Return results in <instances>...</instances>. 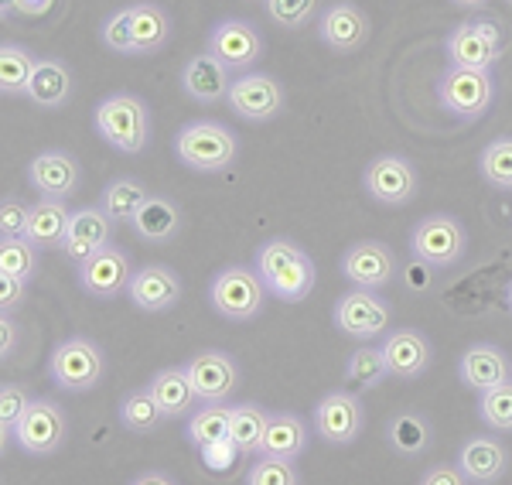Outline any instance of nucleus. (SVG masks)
Returning a JSON list of instances; mask_svg holds the SVG:
<instances>
[{
    "instance_id": "obj_15",
    "label": "nucleus",
    "mask_w": 512,
    "mask_h": 485,
    "mask_svg": "<svg viewBox=\"0 0 512 485\" xmlns=\"http://www.w3.org/2000/svg\"><path fill=\"white\" fill-rule=\"evenodd\" d=\"M205 52H212L233 72H253V65L263 59V35L250 21L226 18V21L212 24Z\"/></svg>"
},
{
    "instance_id": "obj_12",
    "label": "nucleus",
    "mask_w": 512,
    "mask_h": 485,
    "mask_svg": "<svg viewBox=\"0 0 512 485\" xmlns=\"http://www.w3.org/2000/svg\"><path fill=\"white\" fill-rule=\"evenodd\" d=\"M335 328L342 335H349L355 342H369V339H379V335L390 328L393 322V308L379 298L376 291H349L335 301Z\"/></svg>"
},
{
    "instance_id": "obj_42",
    "label": "nucleus",
    "mask_w": 512,
    "mask_h": 485,
    "mask_svg": "<svg viewBox=\"0 0 512 485\" xmlns=\"http://www.w3.org/2000/svg\"><path fill=\"white\" fill-rule=\"evenodd\" d=\"M321 0H263V11L267 18L284 31H301L308 28L311 21L321 18L318 14Z\"/></svg>"
},
{
    "instance_id": "obj_10",
    "label": "nucleus",
    "mask_w": 512,
    "mask_h": 485,
    "mask_svg": "<svg viewBox=\"0 0 512 485\" xmlns=\"http://www.w3.org/2000/svg\"><path fill=\"white\" fill-rule=\"evenodd\" d=\"M65 438H69V417L65 410L48 397H35L28 414L21 417L14 431V445L31 458H52L59 455Z\"/></svg>"
},
{
    "instance_id": "obj_19",
    "label": "nucleus",
    "mask_w": 512,
    "mask_h": 485,
    "mask_svg": "<svg viewBox=\"0 0 512 485\" xmlns=\"http://www.w3.org/2000/svg\"><path fill=\"white\" fill-rule=\"evenodd\" d=\"M127 298L134 308L147 311V315H164V311H171L181 301V277L168 263H147V267L134 270Z\"/></svg>"
},
{
    "instance_id": "obj_7",
    "label": "nucleus",
    "mask_w": 512,
    "mask_h": 485,
    "mask_svg": "<svg viewBox=\"0 0 512 485\" xmlns=\"http://www.w3.org/2000/svg\"><path fill=\"white\" fill-rule=\"evenodd\" d=\"M444 55H448V65H458V69L492 72L502 62V55H506V35L489 18L461 21L444 38Z\"/></svg>"
},
{
    "instance_id": "obj_8",
    "label": "nucleus",
    "mask_w": 512,
    "mask_h": 485,
    "mask_svg": "<svg viewBox=\"0 0 512 485\" xmlns=\"http://www.w3.org/2000/svg\"><path fill=\"white\" fill-rule=\"evenodd\" d=\"M410 253L417 263L434 270H451L468 253V233L448 212H431L410 229Z\"/></svg>"
},
{
    "instance_id": "obj_5",
    "label": "nucleus",
    "mask_w": 512,
    "mask_h": 485,
    "mask_svg": "<svg viewBox=\"0 0 512 485\" xmlns=\"http://www.w3.org/2000/svg\"><path fill=\"white\" fill-rule=\"evenodd\" d=\"M267 287H263L260 274L250 267H222L209 284V304L216 308V315H222L233 325H246L253 318H260L263 304H267Z\"/></svg>"
},
{
    "instance_id": "obj_29",
    "label": "nucleus",
    "mask_w": 512,
    "mask_h": 485,
    "mask_svg": "<svg viewBox=\"0 0 512 485\" xmlns=\"http://www.w3.org/2000/svg\"><path fill=\"white\" fill-rule=\"evenodd\" d=\"M151 397L158 400V407L164 410V417H192L195 414V386L188 380L185 366H168V369H158L147 383Z\"/></svg>"
},
{
    "instance_id": "obj_41",
    "label": "nucleus",
    "mask_w": 512,
    "mask_h": 485,
    "mask_svg": "<svg viewBox=\"0 0 512 485\" xmlns=\"http://www.w3.org/2000/svg\"><path fill=\"white\" fill-rule=\"evenodd\" d=\"M31 390L24 383H4L0 386V445H11V438H14V431H18V424H21V417L28 414V407H31Z\"/></svg>"
},
{
    "instance_id": "obj_17",
    "label": "nucleus",
    "mask_w": 512,
    "mask_h": 485,
    "mask_svg": "<svg viewBox=\"0 0 512 485\" xmlns=\"http://www.w3.org/2000/svg\"><path fill=\"white\" fill-rule=\"evenodd\" d=\"M342 277L349 284H355L359 291H383L386 284L396 281V257L386 243L379 240H362L352 243L349 250L342 253Z\"/></svg>"
},
{
    "instance_id": "obj_30",
    "label": "nucleus",
    "mask_w": 512,
    "mask_h": 485,
    "mask_svg": "<svg viewBox=\"0 0 512 485\" xmlns=\"http://www.w3.org/2000/svg\"><path fill=\"white\" fill-rule=\"evenodd\" d=\"M134 233L144 243H171L181 233V209L168 195H151L134 216Z\"/></svg>"
},
{
    "instance_id": "obj_40",
    "label": "nucleus",
    "mask_w": 512,
    "mask_h": 485,
    "mask_svg": "<svg viewBox=\"0 0 512 485\" xmlns=\"http://www.w3.org/2000/svg\"><path fill=\"white\" fill-rule=\"evenodd\" d=\"M390 445L400 455H420L431 448V421L420 414H400L390 421Z\"/></svg>"
},
{
    "instance_id": "obj_18",
    "label": "nucleus",
    "mask_w": 512,
    "mask_h": 485,
    "mask_svg": "<svg viewBox=\"0 0 512 485\" xmlns=\"http://www.w3.org/2000/svg\"><path fill=\"white\" fill-rule=\"evenodd\" d=\"M373 35V24H369V14L362 11L352 0H338V4H328L318 18V38L321 45H328L338 55H352L359 52L362 45Z\"/></svg>"
},
{
    "instance_id": "obj_26",
    "label": "nucleus",
    "mask_w": 512,
    "mask_h": 485,
    "mask_svg": "<svg viewBox=\"0 0 512 485\" xmlns=\"http://www.w3.org/2000/svg\"><path fill=\"white\" fill-rule=\"evenodd\" d=\"M308 421L294 410H274L270 414V427H267V438L260 445L263 458H277V462H297L308 448Z\"/></svg>"
},
{
    "instance_id": "obj_32",
    "label": "nucleus",
    "mask_w": 512,
    "mask_h": 485,
    "mask_svg": "<svg viewBox=\"0 0 512 485\" xmlns=\"http://www.w3.org/2000/svg\"><path fill=\"white\" fill-rule=\"evenodd\" d=\"M147 199H151V188L140 182V178L123 175L103 185V192H99V209H103L113 223H134V216Z\"/></svg>"
},
{
    "instance_id": "obj_47",
    "label": "nucleus",
    "mask_w": 512,
    "mask_h": 485,
    "mask_svg": "<svg viewBox=\"0 0 512 485\" xmlns=\"http://www.w3.org/2000/svg\"><path fill=\"white\" fill-rule=\"evenodd\" d=\"M236 455H243V451L236 448L233 438H226V441H216V445H205L202 448V465L212 468V472H226V468L233 465Z\"/></svg>"
},
{
    "instance_id": "obj_48",
    "label": "nucleus",
    "mask_w": 512,
    "mask_h": 485,
    "mask_svg": "<svg viewBox=\"0 0 512 485\" xmlns=\"http://www.w3.org/2000/svg\"><path fill=\"white\" fill-rule=\"evenodd\" d=\"M24 298H28V281H18V277L0 274V311H4V315H11L18 304H24Z\"/></svg>"
},
{
    "instance_id": "obj_38",
    "label": "nucleus",
    "mask_w": 512,
    "mask_h": 485,
    "mask_svg": "<svg viewBox=\"0 0 512 485\" xmlns=\"http://www.w3.org/2000/svg\"><path fill=\"white\" fill-rule=\"evenodd\" d=\"M38 246L28 243L24 236H0V274L31 281L38 270Z\"/></svg>"
},
{
    "instance_id": "obj_1",
    "label": "nucleus",
    "mask_w": 512,
    "mask_h": 485,
    "mask_svg": "<svg viewBox=\"0 0 512 485\" xmlns=\"http://www.w3.org/2000/svg\"><path fill=\"white\" fill-rule=\"evenodd\" d=\"M256 274H260L263 287L270 291V298H280L284 304H301L318 284L315 260L294 240L263 243L256 250Z\"/></svg>"
},
{
    "instance_id": "obj_13",
    "label": "nucleus",
    "mask_w": 512,
    "mask_h": 485,
    "mask_svg": "<svg viewBox=\"0 0 512 485\" xmlns=\"http://www.w3.org/2000/svg\"><path fill=\"white\" fill-rule=\"evenodd\" d=\"M130 277H134V267H130V253L120 250V246H103L99 253H93L86 263L76 267V281L89 298L96 301H113V298H127Z\"/></svg>"
},
{
    "instance_id": "obj_39",
    "label": "nucleus",
    "mask_w": 512,
    "mask_h": 485,
    "mask_svg": "<svg viewBox=\"0 0 512 485\" xmlns=\"http://www.w3.org/2000/svg\"><path fill=\"white\" fill-rule=\"evenodd\" d=\"M345 376H349L355 386H362V390H376L383 380H390L383 349H376V345H359L349 356V363H345Z\"/></svg>"
},
{
    "instance_id": "obj_56",
    "label": "nucleus",
    "mask_w": 512,
    "mask_h": 485,
    "mask_svg": "<svg viewBox=\"0 0 512 485\" xmlns=\"http://www.w3.org/2000/svg\"><path fill=\"white\" fill-rule=\"evenodd\" d=\"M506 4H512V0H506Z\"/></svg>"
},
{
    "instance_id": "obj_31",
    "label": "nucleus",
    "mask_w": 512,
    "mask_h": 485,
    "mask_svg": "<svg viewBox=\"0 0 512 485\" xmlns=\"http://www.w3.org/2000/svg\"><path fill=\"white\" fill-rule=\"evenodd\" d=\"M69 205L59 199H38L31 205V223L24 240L35 243L38 250H62V240L69 233Z\"/></svg>"
},
{
    "instance_id": "obj_4",
    "label": "nucleus",
    "mask_w": 512,
    "mask_h": 485,
    "mask_svg": "<svg viewBox=\"0 0 512 485\" xmlns=\"http://www.w3.org/2000/svg\"><path fill=\"white\" fill-rule=\"evenodd\" d=\"M45 373L65 393H89L103 383L106 373L103 349L93 339H86V335H69V339H62L52 349Z\"/></svg>"
},
{
    "instance_id": "obj_3",
    "label": "nucleus",
    "mask_w": 512,
    "mask_h": 485,
    "mask_svg": "<svg viewBox=\"0 0 512 485\" xmlns=\"http://www.w3.org/2000/svg\"><path fill=\"white\" fill-rule=\"evenodd\" d=\"M93 127L120 154H140L151 144V110L134 93H110L106 100H99Z\"/></svg>"
},
{
    "instance_id": "obj_6",
    "label": "nucleus",
    "mask_w": 512,
    "mask_h": 485,
    "mask_svg": "<svg viewBox=\"0 0 512 485\" xmlns=\"http://www.w3.org/2000/svg\"><path fill=\"white\" fill-rule=\"evenodd\" d=\"M437 103L461 123H475L492 110L495 103V76L482 69H458L448 65L437 79Z\"/></svg>"
},
{
    "instance_id": "obj_46",
    "label": "nucleus",
    "mask_w": 512,
    "mask_h": 485,
    "mask_svg": "<svg viewBox=\"0 0 512 485\" xmlns=\"http://www.w3.org/2000/svg\"><path fill=\"white\" fill-rule=\"evenodd\" d=\"M31 223V205H24L18 195H4L0 202V236H24Z\"/></svg>"
},
{
    "instance_id": "obj_45",
    "label": "nucleus",
    "mask_w": 512,
    "mask_h": 485,
    "mask_svg": "<svg viewBox=\"0 0 512 485\" xmlns=\"http://www.w3.org/2000/svg\"><path fill=\"white\" fill-rule=\"evenodd\" d=\"M99 38L110 52L117 55H134V31H130V7H120L99 28Z\"/></svg>"
},
{
    "instance_id": "obj_9",
    "label": "nucleus",
    "mask_w": 512,
    "mask_h": 485,
    "mask_svg": "<svg viewBox=\"0 0 512 485\" xmlns=\"http://www.w3.org/2000/svg\"><path fill=\"white\" fill-rule=\"evenodd\" d=\"M362 188L373 202L400 209V205H410L417 199L420 175L414 161L403 158V154H376L362 171Z\"/></svg>"
},
{
    "instance_id": "obj_21",
    "label": "nucleus",
    "mask_w": 512,
    "mask_h": 485,
    "mask_svg": "<svg viewBox=\"0 0 512 485\" xmlns=\"http://www.w3.org/2000/svg\"><path fill=\"white\" fill-rule=\"evenodd\" d=\"M383 359H386V369H390V380H420V376L431 369V342L427 335H420L417 328H396V332H386L383 339Z\"/></svg>"
},
{
    "instance_id": "obj_53",
    "label": "nucleus",
    "mask_w": 512,
    "mask_h": 485,
    "mask_svg": "<svg viewBox=\"0 0 512 485\" xmlns=\"http://www.w3.org/2000/svg\"><path fill=\"white\" fill-rule=\"evenodd\" d=\"M18 14V0H0V18L11 21Z\"/></svg>"
},
{
    "instance_id": "obj_22",
    "label": "nucleus",
    "mask_w": 512,
    "mask_h": 485,
    "mask_svg": "<svg viewBox=\"0 0 512 485\" xmlns=\"http://www.w3.org/2000/svg\"><path fill=\"white\" fill-rule=\"evenodd\" d=\"M113 226L117 223H113L99 205L76 209L69 219V233H65V240H62V253L79 267V263H86L93 253L113 243Z\"/></svg>"
},
{
    "instance_id": "obj_20",
    "label": "nucleus",
    "mask_w": 512,
    "mask_h": 485,
    "mask_svg": "<svg viewBox=\"0 0 512 485\" xmlns=\"http://www.w3.org/2000/svg\"><path fill=\"white\" fill-rule=\"evenodd\" d=\"M79 182H82L79 161L69 151H41L28 164V185L38 192V199L69 202L79 192Z\"/></svg>"
},
{
    "instance_id": "obj_55",
    "label": "nucleus",
    "mask_w": 512,
    "mask_h": 485,
    "mask_svg": "<svg viewBox=\"0 0 512 485\" xmlns=\"http://www.w3.org/2000/svg\"><path fill=\"white\" fill-rule=\"evenodd\" d=\"M506 304H509V311H512V281L506 284Z\"/></svg>"
},
{
    "instance_id": "obj_36",
    "label": "nucleus",
    "mask_w": 512,
    "mask_h": 485,
    "mask_svg": "<svg viewBox=\"0 0 512 485\" xmlns=\"http://www.w3.org/2000/svg\"><path fill=\"white\" fill-rule=\"evenodd\" d=\"M185 438L202 451L205 445L229 438V407L226 404H198V410L188 417Z\"/></svg>"
},
{
    "instance_id": "obj_52",
    "label": "nucleus",
    "mask_w": 512,
    "mask_h": 485,
    "mask_svg": "<svg viewBox=\"0 0 512 485\" xmlns=\"http://www.w3.org/2000/svg\"><path fill=\"white\" fill-rule=\"evenodd\" d=\"M130 485H178V482L171 479L168 472H144V475H137Z\"/></svg>"
},
{
    "instance_id": "obj_37",
    "label": "nucleus",
    "mask_w": 512,
    "mask_h": 485,
    "mask_svg": "<svg viewBox=\"0 0 512 485\" xmlns=\"http://www.w3.org/2000/svg\"><path fill=\"white\" fill-rule=\"evenodd\" d=\"M478 175L485 185L499 188V192H512V137H495L478 154Z\"/></svg>"
},
{
    "instance_id": "obj_2",
    "label": "nucleus",
    "mask_w": 512,
    "mask_h": 485,
    "mask_svg": "<svg viewBox=\"0 0 512 485\" xmlns=\"http://www.w3.org/2000/svg\"><path fill=\"white\" fill-rule=\"evenodd\" d=\"M175 158L198 175L229 171L239 158L236 134L219 120H192L175 134Z\"/></svg>"
},
{
    "instance_id": "obj_44",
    "label": "nucleus",
    "mask_w": 512,
    "mask_h": 485,
    "mask_svg": "<svg viewBox=\"0 0 512 485\" xmlns=\"http://www.w3.org/2000/svg\"><path fill=\"white\" fill-rule=\"evenodd\" d=\"M246 485H301L294 462H277V458L256 455L246 468Z\"/></svg>"
},
{
    "instance_id": "obj_49",
    "label": "nucleus",
    "mask_w": 512,
    "mask_h": 485,
    "mask_svg": "<svg viewBox=\"0 0 512 485\" xmlns=\"http://www.w3.org/2000/svg\"><path fill=\"white\" fill-rule=\"evenodd\" d=\"M420 485H472L461 475L458 465H434L424 472V479H420Z\"/></svg>"
},
{
    "instance_id": "obj_11",
    "label": "nucleus",
    "mask_w": 512,
    "mask_h": 485,
    "mask_svg": "<svg viewBox=\"0 0 512 485\" xmlns=\"http://www.w3.org/2000/svg\"><path fill=\"white\" fill-rule=\"evenodd\" d=\"M229 110L246 123H270L287 110V93L280 79L267 72H243L229 89Z\"/></svg>"
},
{
    "instance_id": "obj_14",
    "label": "nucleus",
    "mask_w": 512,
    "mask_h": 485,
    "mask_svg": "<svg viewBox=\"0 0 512 485\" xmlns=\"http://www.w3.org/2000/svg\"><path fill=\"white\" fill-rule=\"evenodd\" d=\"M366 427V407L349 390H332L315 404V434L325 445H352Z\"/></svg>"
},
{
    "instance_id": "obj_28",
    "label": "nucleus",
    "mask_w": 512,
    "mask_h": 485,
    "mask_svg": "<svg viewBox=\"0 0 512 485\" xmlns=\"http://www.w3.org/2000/svg\"><path fill=\"white\" fill-rule=\"evenodd\" d=\"M130 7V31H134V55H158L171 41V14L161 4L137 0Z\"/></svg>"
},
{
    "instance_id": "obj_16",
    "label": "nucleus",
    "mask_w": 512,
    "mask_h": 485,
    "mask_svg": "<svg viewBox=\"0 0 512 485\" xmlns=\"http://www.w3.org/2000/svg\"><path fill=\"white\" fill-rule=\"evenodd\" d=\"M185 373L195 386L198 404H229V397H233L236 386H239L236 359L219 349L195 352V356L185 363Z\"/></svg>"
},
{
    "instance_id": "obj_24",
    "label": "nucleus",
    "mask_w": 512,
    "mask_h": 485,
    "mask_svg": "<svg viewBox=\"0 0 512 485\" xmlns=\"http://www.w3.org/2000/svg\"><path fill=\"white\" fill-rule=\"evenodd\" d=\"M458 380L475 393H489L495 386L512 380V363L509 356L492 342H475L461 352L458 359Z\"/></svg>"
},
{
    "instance_id": "obj_54",
    "label": "nucleus",
    "mask_w": 512,
    "mask_h": 485,
    "mask_svg": "<svg viewBox=\"0 0 512 485\" xmlns=\"http://www.w3.org/2000/svg\"><path fill=\"white\" fill-rule=\"evenodd\" d=\"M454 7H465V11H482L489 0H451Z\"/></svg>"
},
{
    "instance_id": "obj_23",
    "label": "nucleus",
    "mask_w": 512,
    "mask_h": 485,
    "mask_svg": "<svg viewBox=\"0 0 512 485\" xmlns=\"http://www.w3.org/2000/svg\"><path fill=\"white\" fill-rule=\"evenodd\" d=\"M181 89H185L188 100L202 106H216L229 100V89H233V69H226L212 52H198L185 62L181 69Z\"/></svg>"
},
{
    "instance_id": "obj_33",
    "label": "nucleus",
    "mask_w": 512,
    "mask_h": 485,
    "mask_svg": "<svg viewBox=\"0 0 512 485\" xmlns=\"http://www.w3.org/2000/svg\"><path fill=\"white\" fill-rule=\"evenodd\" d=\"M270 414L274 410L260 407V404H236L229 407V438L236 441V448L243 455H260V445L267 438V427H270Z\"/></svg>"
},
{
    "instance_id": "obj_43",
    "label": "nucleus",
    "mask_w": 512,
    "mask_h": 485,
    "mask_svg": "<svg viewBox=\"0 0 512 485\" xmlns=\"http://www.w3.org/2000/svg\"><path fill=\"white\" fill-rule=\"evenodd\" d=\"M478 417L492 431L509 434L512 431V380L495 386L489 393H478Z\"/></svg>"
},
{
    "instance_id": "obj_34",
    "label": "nucleus",
    "mask_w": 512,
    "mask_h": 485,
    "mask_svg": "<svg viewBox=\"0 0 512 485\" xmlns=\"http://www.w3.org/2000/svg\"><path fill=\"white\" fill-rule=\"evenodd\" d=\"M35 65H38V59L28 52V48L14 45V41H4V45H0V93H4L7 100L28 96Z\"/></svg>"
},
{
    "instance_id": "obj_50",
    "label": "nucleus",
    "mask_w": 512,
    "mask_h": 485,
    "mask_svg": "<svg viewBox=\"0 0 512 485\" xmlns=\"http://www.w3.org/2000/svg\"><path fill=\"white\" fill-rule=\"evenodd\" d=\"M14 352H18V322H14L11 315L0 318V359H11Z\"/></svg>"
},
{
    "instance_id": "obj_35",
    "label": "nucleus",
    "mask_w": 512,
    "mask_h": 485,
    "mask_svg": "<svg viewBox=\"0 0 512 485\" xmlns=\"http://www.w3.org/2000/svg\"><path fill=\"white\" fill-rule=\"evenodd\" d=\"M168 421L164 410L158 407V400L151 397V390H130L127 397L120 400V424L127 427L130 434H154L158 427Z\"/></svg>"
},
{
    "instance_id": "obj_27",
    "label": "nucleus",
    "mask_w": 512,
    "mask_h": 485,
    "mask_svg": "<svg viewBox=\"0 0 512 485\" xmlns=\"http://www.w3.org/2000/svg\"><path fill=\"white\" fill-rule=\"evenodd\" d=\"M28 100L38 110H62L72 100V69L55 55H45L35 65V76L28 86Z\"/></svg>"
},
{
    "instance_id": "obj_51",
    "label": "nucleus",
    "mask_w": 512,
    "mask_h": 485,
    "mask_svg": "<svg viewBox=\"0 0 512 485\" xmlns=\"http://www.w3.org/2000/svg\"><path fill=\"white\" fill-rule=\"evenodd\" d=\"M55 0H18V14L21 18H45L52 14Z\"/></svg>"
},
{
    "instance_id": "obj_25",
    "label": "nucleus",
    "mask_w": 512,
    "mask_h": 485,
    "mask_svg": "<svg viewBox=\"0 0 512 485\" xmlns=\"http://www.w3.org/2000/svg\"><path fill=\"white\" fill-rule=\"evenodd\" d=\"M454 465L461 468V475L472 485H495L509 472V451L489 434H475L458 448V462Z\"/></svg>"
}]
</instances>
